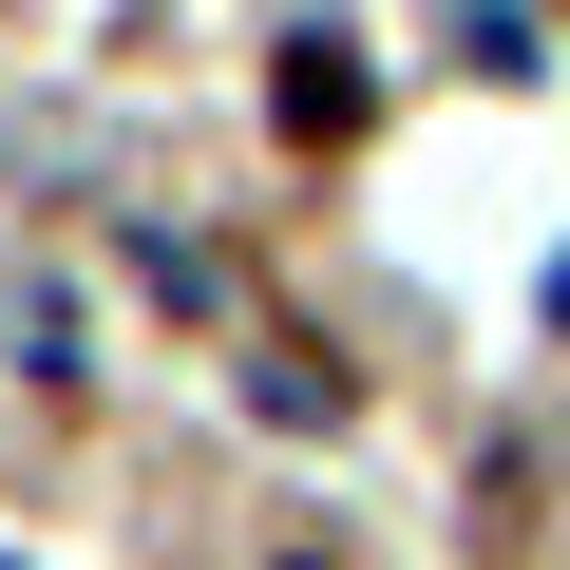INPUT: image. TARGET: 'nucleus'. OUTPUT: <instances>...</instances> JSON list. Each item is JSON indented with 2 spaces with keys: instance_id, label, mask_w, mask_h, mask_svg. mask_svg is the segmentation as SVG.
<instances>
[{
  "instance_id": "f03ea898",
  "label": "nucleus",
  "mask_w": 570,
  "mask_h": 570,
  "mask_svg": "<svg viewBox=\"0 0 570 570\" xmlns=\"http://www.w3.org/2000/svg\"><path fill=\"white\" fill-rule=\"evenodd\" d=\"M247 400H266V419H305V438H324V419H343V362H324V343H247Z\"/></svg>"
},
{
  "instance_id": "f257e3e1",
  "label": "nucleus",
  "mask_w": 570,
  "mask_h": 570,
  "mask_svg": "<svg viewBox=\"0 0 570 570\" xmlns=\"http://www.w3.org/2000/svg\"><path fill=\"white\" fill-rule=\"evenodd\" d=\"M285 134H305V153L362 134V58H343V39H285Z\"/></svg>"
},
{
  "instance_id": "7ed1b4c3",
  "label": "nucleus",
  "mask_w": 570,
  "mask_h": 570,
  "mask_svg": "<svg viewBox=\"0 0 570 570\" xmlns=\"http://www.w3.org/2000/svg\"><path fill=\"white\" fill-rule=\"evenodd\" d=\"M0 570H20V551H0Z\"/></svg>"
}]
</instances>
